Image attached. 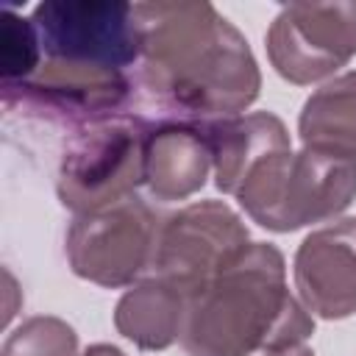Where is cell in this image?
<instances>
[{"label":"cell","instance_id":"obj_1","mask_svg":"<svg viewBox=\"0 0 356 356\" xmlns=\"http://www.w3.org/2000/svg\"><path fill=\"white\" fill-rule=\"evenodd\" d=\"M142 31V81L167 106L234 117L261 89L248 39L211 3H134Z\"/></svg>","mask_w":356,"mask_h":356},{"label":"cell","instance_id":"obj_2","mask_svg":"<svg viewBox=\"0 0 356 356\" xmlns=\"http://www.w3.org/2000/svg\"><path fill=\"white\" fill-rule=\"evenodd\" d=\"M314 317L286 286L284 253L250 242L222 273L186 300V356H253L303 345Z\"/></svg>","mask_w":356,"mask_h":356},{"label":"cell","instance_id":"obj_3","mask_svg":"<svg viewBox=\"0 0 356 356\" xmlns=\"http://www.w3.org/2000/svg\"><path fill=\"white\" fill-rule=\"evenodd\" d=\"M267 231H298L339 217L356 197V156L300 147L261 159L234 195Z\"/></svg>","mask_w":356,"mask_h":356},{"label":"cell","instance_id":"obj_4","mask_svg":"<svg viewBox=\"0 0 356 356\" xmlns=\"http://www.w3.org/2000/svg\"><path fill=\"white\" fill-rule=\"evenodd\" d=\"M147 131L131 117H103L86 122L64 147L56 192L64 209L92 214L131 200L145 184Z\"/></svg>","mask_w":356,"mask_h":356},{"label":"cell","instance_id":"obj_5","mask_svg":"<svg viewBox=\"0 0 356 356\" xmlns=\"http://www.w3.org/2000/svg\"><path fill=\"white\" fill-rule=\"evenodd\" d=\"M44 58L122 70L139 61L136 6L122 0H47L31 14Z\"/></svg>","mask_w":356,"mask_h":356},{"label":"cell","instance_id":"obj_6","mask_svg":"<svg viewBox=\"0 0 356 356\" xmlns=\"http://www.w3.org/2000/svg\"><path fill=\"white\" fill-rule=\"evenodd\" d=\"M161 220L139 197L117 206L78 214L64 236V253L72 273L97 286L134 284L156 256Z\"/></svg>","mask_w":356,"mask_h":356},{"label":"cell","instance_id":"obj_7","mask_svg":"<svg viewBox=\"0 0 356 356\" xmlns=\"http://www.w3.org/2000/svg\"><path fill=\"white\" fill-rule=\"evenodd\" d=\"M250 245L248 225L222 200H197L161 222L153 275L186 298L222 273Z\"/></svg>","mask_w":356,"mask_h":356},{"label":"cell","instance_id":"obj_8","mask_svg":"<svg viewBox=\"0 0 356 356\" xmlns=\"http://www.w3.org/2000/svg\"><path fill=\"white\" fill-rule=\"evenodd\" d=\"M267 56L298 86L334 75L356 56V0L286 3L267 28Z\"/></svg>","mask_w":356,"mask_h":356},{"label":"cell","instance_id":"obj_9","mask_svg":"<svg viewBox=\"0 0 356 356\" xmlns=\"http://www.w3.org/2000/svg\"><path fill=\"white\" fill-rule=\"evenodd\" d=\"M128 89L131 83L122 70L42 58L39 70L28 81L3 92L8 106L14 100H22L25 106H33L47 114L95 122L111 117L125 103Z\"/></svg>","mask_w":356,"mask_h":356},{"label":"cell","instance_id":"obj_10","mask_svg":"<svg viewBox=\"0 0 356 356\" xmlns=\"http://www.w3.org/2000/svg\"><path fill=\"white\" fill-rule=\"evenodd\" d=\"M298 300L323 320L356 314V220L312 231L292 264Z\"/></svg>","mask_w":356,"mask_h":356},{"label":"cell","instance_id":"obj_11","mask_svg":"<svg viewBox=\"0 0 356 356\" xmlns=\"http://www.w3.org/2000/svg\"><path fill=\"white\" fill-rule=\"evenodd\" d=\"M197 128L203 131L211 150L214 186L225 195H236L248 172L261 159L292 147L286 125L270 111L200 120Z\"/></svg>","mask_w":356,"mask_h":356},{"label":"cell","instance_id":"obj_12","mask_svg":"<svg viewBox=\"0 0 356 356\" xmlns=\"http://www.w3.org/2000/svg\"><path fill=\"white\" fill-rule=\"evenodd\" d=\"M214 170L209 142L197 122H167L147 131L145 186L156 200H186L203 189Z\"/></svg>","mask_w":356,"mask_h":356},{"label":"cell","instance_id":"obj_13","mask_svg":"<svg viewBox=\"0 0 356 356\" xmlns=\"http://www.w3.org/2000/svg\"><path fill=\"white\" fill-rule=\"evenodd\" d=\"M186 295L150 275L134 284L114 309L117 331L142 350H164L181 339L186 323Z\"/></svg>","mask_w":356,"mask_h":356},{"label":"cell","instance_id":"obj_14","mask_svg":"<svg viewBox=\"0 0 356 356\" xmlns=\"http://www.w3.org/2000/svg\"><path fill=\"white\" fill-rule=\"evenodd\" d=\"M298 136L303 147L356 156V70L331 78L306 97Z\"/></svg>","mask_w":356,"mask_h":356},{"label":"cell","instance_id":"obj_15","mask_svg":"<svg viewBox=\"0 0 356 356\" xmlns=\"http://www.w3.org/2000/svg\"><path fill=\"white\" fill-rule=\"evenodd\" d=\"M0 356H81L78 334L61 317L36 314L6 337Z\"/></svg>","mask_w":356,"mask_h":356},{"label":"cell","instance_id":"obj_16","mask_svg":"<svg viewBox=\"0 0 356 356\" xmlns=\"http://www.w3.org/2000/svg\"><path fill=\"white\" fill-rule=\"evenodd\" d=\"M42 64V44L31 17H19L17 11H3L0 28V78L3 89H11L28 81Z\"/></svg>","mask_w":356,"mask_h":356},{"label":"cell","instance_id":"obj_17","mask_svg":"<svg viewBox=\"0 0 356 356\" xmlns=\"http://www.w3.org/2000/svg\"><path fill=\"white\" fill-rule=\"evenodd\" d=\"M81 356H125L120 348H114V345H106V342H100V345H89Z\"/></svg>","mask_w":356,"mask_h":356},{"label":"cell","instance_id":"obj_18","mask_svg":"<svg viewBox=\"0 0 356 356\" xmlns=\"http://www.w3.org/2000/svg\"><path fill=\"white\" fill-rule=\"evenodd\" d=\"M264 356H314V350L306 345H295V348H284V350H270Z\"/></svg>","mask_w":356,"mask_h":356}]
</instances>
